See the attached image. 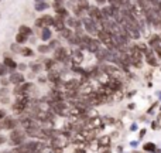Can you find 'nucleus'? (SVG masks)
Here are the masks:
<instances>
[{"label":"nucleus","mask_w":161,"mask_h":153,"mask_svg":"<svg viewBox=\"0 0 161 153\" xmlns=\"http://www.w3.org/2000/svg\"><path fill=\"white\" fill-rule=\"evenodd\" d=\"M10 139H12L13 145H20L24 141V132L21 131H13L12 135H10Z\"/></svg>","instance_id":"1"},{"label":"nucleus","mask_w":161,"mask_h":153,"mask_svg":"<svg viewBox=\"0 0 161 153\" xmlns=\"http://www.w3.org/2000/svg\"><path fill=\"white\" fill-rule=\"evenodd\" d=\"M52 24V18L50 17V16H44V17L38 18L36 22V26L37 27H47V26Z\"/></svg>","instance_id":"2"},{"label":"nucleus","mask_w":161,"mask_h":153,"mask_svg":"<svg viewBox=\"0 0 161 153\" xmlns=\"http://www.w3.org/2000/svg\"><path fill=\"white\" fill-rule=\"evenodd\" d=\"M130 60L131 61H140L141 60V50H139V47H133L130 50Z\"/></svg>","instance_id":"3"},{"label":"nucleus","mask_w":161,"mask_h":153,"mask_svg":"<svg viewBox=\"0 0 161 153\" xmlns=\"http://www.w3.org/2000/svg\"><path fill=\"white\" fill-rule=\"evenodd\" d=\"M23 81H24V76H23L21 74H18V72H13L12 75H10V82H12V84H16V85H20V84H23Z\"/></svg>","instance_id":"4"},{"label":"nucleus","mask_w":161,"mask_h":153,"mask_svg":"<svg viewBox=\"0 0 161 153\" xmlns=\"http://www.w3.org/2000/svg\"><path fill=\"white\" fill-rule=\"evenodd\" d=\"M89 16L92 18H96V20H102V12H100L97 7H89Z\"/></svg>","instance_id":"5"},{"label":"nucleus","mask_w":161,"mask_h":153,"mask_svg":"<svg viewBox=\"0 0 161 153\" xmlns=\"http://www.w3.org/2000/svg\"><path fill=\"white\" fill-rule=\"evenodd\" d=\"M52 23H54V26L57 27V30H64L65 28V24H64V20H62V16H59V17H57L55 20H52Z\"/></svg>","instance_id":"6"},{"label":"nucleus","mask_w":161,"mask_h":153,"mask_svg":"<svg viewBox=\"0 0 161 153\" xmlns=\"http://www.w3.org/2000/svg\"><path fill=\"white\" fill-rule=\"evenodd\" d=\"M65 57H67V52H65L64 48H58L57 51H55V60L62 61V60H65Z\"/></svg>","instance_id":"7"},{"label":"nucleus","mask_w":161,"mask_h":153,"mask_svg":"<svg viewBox=\"0 0 161 153\" xmlns=\"http://www.w3.org/2000/svg\"><path fill=\"white\" fill-rule=\"evenodd\" d=\"M18 34H23V36L28 37L31 34V28L27 27V26H21V27H20V30H18Z\"/></svg>","instance_id":"8"},{"label":"nucleus","mask_w":161,"mask_h":153,"mask_svg":"<svg viewBox=\"0 0 161 153\" xmlns=\"http://www.w3.org/2000/svg\"><path fill=\"white\" fill-rule=\"evenodd\" d=\"M14 126H16V121H13V119H6L3 123L4 129H14Z\"/></svg>","instance_id":"9"},{"label":"nucleus","mask_w":161,"mask_h":153,"mask_svg":"<svg viewBox=\"0 0 161 153\" xmlns=\"http://www.w3.org/2000/svg\"><path fill=\"white\" fill-rule=\"evenodd\" d=\"M83 23L86 24V28H88V31H91V33H95V31H96V28H93V27H95L93 22H91L89 18H86V20H85Z\"/></svg>","instance_id":"10"},{"label":"nucleus","mask_w":161,"mask_h":153,"mask_svg":"<svg viewBox=\"0 0 161 153\" xmlns=\"http://www.w3.org/2000/svg\"><path fill=\"white\" fill-rule=\"evenodd\" d=\"M4 67H9V68H16L17 67V64H16L14 61H13L12 58H4Z\"/></svg>","instance_id":"11"},{"label":"nucleus","mask_w":161,"mask_h":153,"mask_svg":"<svg viewBox=\"0 0 161 153\" xmlns=\"http://www.w3.org/2000/svg\"><path fill=\"white\" fill-rule=\"evenodd\" d=\"M61 36L65 37V38H69V40H71V37L73 36V33L69 30V28H64V30H61Z\"/></svg>","instance_id":"12"},{"label":"nucleus","mask_w":161,"mask_h":153,"mask_svg":"<svg viewBox=\"0 0 161 153\" xmlns=\"http://www.w3.org/2000/svg\"><path fill=\"white\" fill-rule=\"evenodd\" d=\"M147 60H149L150 65H157V61H155L154 55H151V52H147Z\"/></svg>","instance_id":"13"},{"label":"nucleus","mask_w":161,"mask_h":153,"mask_svg":"<svg viewBox=\"0 0 161 153\" xmlns=\"http://www.w3.org/2000/svg\"><path fill=\"white\" fill-rule=\"evenodd\" d=\"M16 41H17V44L26 43V41H27V37L23 36V34H17V37H16Z\"/></svg>","instance_id":"14"},{"label":"nucleus","mask_w":161,"mask_h":153,"mask_svg":"<svg viewBox=\"0 0 161 153\" xmlns=\"http://www.w3.org/2000/svg\"><path fill=\"white\" fill-rule=\"evenodd\" d=\"M20 52H21L23 55H26V57H30V55H33V51H31L30 48H23Z\"/></svg>","instance_id":"15"},{"label":"nucleus","mask_w":161,"mask_h":153,"mask_svg":"<svg viewBox=\"0 0 161 153\" xmlns=\"http://www.w3.org/2000/svg\"><path fill=\"white\" fill-rule=\"evenodd\" d=\"M50 80L51 81H54V82H57L58 81V78H59V75H58V74H55V72H50Z\"/></svg>","instance_id":"16"},{"label":"nucleus","mask_w":161,"mask_h":153,"mask_svg":"<svg viewBox=\"0 0 161 153\" xmlns=\"http://www.w3.org/2000/svg\"><path fill=\"white\" fill-rule=\"evenodd\" d=\"M47 7H48V4H45V3H38V4L36 6V10H38V12H40V10H44V9H47Z\"/></svg>","instance_id":"17"},{"label":"nucleus","mask_w":161,"mask_h":153,"mask_svg":"<svg viewBox=\"0 0 161 153\" xmlns=\"http://www.w3.org/2000/svg\"><path fill=\"white\" fill-rule=\"evenodd\" d=\"M78 86V81H69L67 84V88H76Z\"/></svg>","instance_id":"18"},{"label":"nucleus","mask_w":161,"mask_h":153,"mask_svg":"<svg viewBox=\"0 0 161 153\" xmlns=\"http://www.w3.org/2000/svg\"><path fill=\"white\" fill-rule=\"evenodd\" d=\"M155 149V146L153 143H147L146 146H144V150H154Z\"/></svg>","instance_id":"19"},{"label":"nucleus","mask_w":161,"mask_h":153,"mask_svg":"<svg viewBox=\"0 0 161 153\" xmlns=\"http://www.w3.org/2000/svg\"><path fill=\"white\" fill-rule=\"evenodd\" d=\"M48 37H50V31L45 28V30L43 31V40H48Z\"/></svg>","instance_id":"20"},{"label":"nucleus","mask_w":161,"mask_h":153,"mask_svg":"<svg viewBox=\"0 0 161 153\" xmlns=\"http://www.w3.org/2000/svg\"><path fill=\"white\" fill-rule=\"evenodd\" d=\"M7 72V68L4 67V65H0V76L2 75H4V74Z\"/></svg>","instance_id":"21"},{"label":"nucleus","mask_w":161,"mask_h":153,"mask_svg":"<svg viewBox=\"0 0 161 153\" xmlns=\"http://www.w3.org/2000/svg\"><path fill=\"white\" fill-rule=\"evenodd\" d=\"M12 50L14 52H20V47H18V44H13L12 46Z\"/></svg>","instance_id":"22"},{"label":"nucleus","mask_w":161,"mask_h":153,"mask_svg":"<svg viewBox=\"0 0 161 153\" xmlns=\"http://www.w3.org/2000/svg\"><path fill=\"white\" fill-rule=\"evenodd\" d=\"M38 50H40V51H41V52H47V51H48V50H50V47H47V46H41Z\"/></svg>","instance_id":"23"},{"label":"nucleus","mask_w":161,"mask_h":153,"mask_svg":"<svg viewBox=\"0 0 161 153\" xmlns=\"http://www.w3.org/2000/svg\"><path fill=\"white\" fill-rule=\"evenodd\" d=\"M4 116H6V112H4V111H0V119H3Z\"/></svg>","instance_id":"24"},{"label":"nucleus","mask_w":161,"mask_h":153,"mask_svg":"<svg viewBox=\"0 0 161 153\" xmlns=\"http://www.w3.org/2000/svg\"><path fill=\"white\" fill-rule=\"evenodd\" d=\"M4 94H7V89H2L0 91V95H4Z\"/></svg>","instance_id":"25"},{"label":"nucleus","mask_w":161,"mask_h":153,"mask_svg":"<svg viewBox=\"0 0 161 153\" xmlns=\"http://www.w3.org/2000/svg\"><path fill=\"white\" fill-rule=\"evenodd\" d=\"M18 68H20V70H26V65L21 64V65H18Z\"/></svg>","instance_id":"26"},{"label":"nucleus","mask_w":161,"mask_h":153,"mask_svg":"<svg viewBox=\"0 0 161 153\" xmlns=\"http://www.w3.org/2000/svg\"><path fill=\"white\" fill-rule=\"evenodd\" d=\"M7 82H9L7 80H2V84H3V85H7Z\"/></svg>","instance_id":"27"},{"label":"nucleus","mask_w":161,"mask_h":153,"mask_svg":"<svg viewBox=\"0 0 161 153\" xmlns=\"http://www.w3.org/2000/svg\"><path fill=\"white\" fill-rule=\"evenodd\" d=\"M2 102H4V104H7V102H9V98H3V99H2Z\"/></svg>","instance_id":"28"},{"label":"nucleus","mask_w":161,"mask_h":153,"mask_svg":"<svg viewBox=\"0 0 161 153\" xmlns=\"http://www.w3.org/2000/svg\"><path fill=\"white\" fill-rule=\"evenodd\" d=\"M3 142H4V138H3V136H0V145L3 143Z\"/></svg>","instance_id":"29"},{"label":"nucleus","mask_w":161,"mask_h":153,"mask_svg":"<svg viewBox=\"0 0 161 153\" xmlns=\"http://www.w3.org/2000/svg\"><path fill=\"white\" fill-rule=\"evenodd\" d=\"M97 3H105V2H106V0H96Z\"/></svg>","instance_id":"30"},{"label":"nucleus","mask_w":161,"mask_h":153,"mask_svg":"<svg viewBox=\"0 0 161 153\" xmlns=\"http://www.w3.org/2000/svg\"><path fill=\"white\" fill-rule=\"evenodd\" d=\"M0 128H2V123H0Z\"/></svg>","instance_id":"31"},{"label":"nucleus","mask_w":161,"mask_h":153,"mask_svg":"<svg viewBox=\"0 0 161 153\" xmlns=\"http://www.w3.org/2000/svg\"><path fill=\"white\" fill-rule=\"evenodd\" d=\"M57 2H59V0H57Z\"/></svg>","instance_id":"32"},{"label":"nucleus","mask_w":161,"mask_h":153,"mask_svg":"<svg viewBox=\"0 0 161 153\" xmlns=\"http://www.w3.org/2000/svg\"><path fill=\"white\" fill-rule=\"evenodd\" d=\"M37 2H38V0H37Z\"/></svg>","instance_id":"33"}]
</instances>
